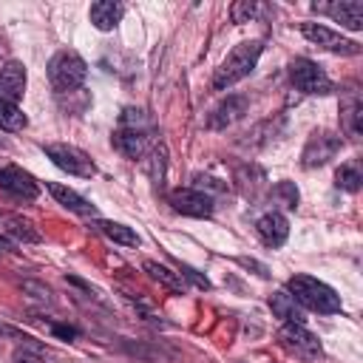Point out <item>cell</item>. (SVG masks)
Returning a JSON list of instances; mask_svg holds the SVG:
<instances>
[{
  "label": "cell",
  "instance_id": "cell-1",
  "mask_svg": "<svg viewBox=\"0 0 363 363\" xmlns=\"http://www.w3.org/2000/svg\"><path fill=\"white\" fill-rule=\"evenodd\" d=\"M261 51H264V43H261V40L238 43V45L224 57V62L216 68L213 88H216V91H227V88H233L235 82H241L244 77H250L252 68L258 65Z\"/></svg>",
  "mask_w": 363,
  "mask_h": 363
},
{
  "label": "cell",
  "instance_id": "cell-2",
  "mask_svg": "<svg viewBox=\"0 0 363 363\" xmlns=\"http://www.w3.org/2000/svg\"><path fill=\"white\" fill-rule=\"evenodd\" d=\"M289 292H292V298L303 309H312L318 315H337L343 309L340 295L329 284H323V281H318L312 275H295V278H289Z\"/></svg>",
  "mask_w": 363,
  "mask_h": 363
},
{
  "label": "cell",
  "instance_id": "cell-3",
  "mask_svg": "<svg viewBox=\"0 0 363 363\" xmlns=\"http://www.w3.org/2000/svg\"><path fill=\"white\" fill-rule=\"evenodd\" d=\"M85 77H88V62L74 48H62L48 60V79L57 94H71L82 88Z\"/></svg>",
  "mask_w": 363,
  "mask_h": 363
},
{
  "label": "cell",
  "instance_id": "cell-4",
  "mask_svg": "<svg viewBox=\"0 0 363 363\" xmlns=\"http://www.w3.org/2000/svg\"><path fill=\"white\" fill-rule=\"evenodd\" d=\"M289 77H292V85L309 96H323V94H332L335 88L329 74L315 60H306V57H295L289 62Z\"/></svg>",
  "mask_w": 363,
  "mask_h": 363
},
{
  "label": "cell",
  "instance_id": "cell-5",
  "mask_svg": "<svg viewBox=\"0 0 363 363\" xmlns=\"http://www.w3.org/2000/svg\"><path fill=\"white\" fill-rule=\"evenodd\" d=\"M43 150H45V156H48L60 170H65L68 176H79V179H91V176H96V164H94V159H91L85 150L74 147V145L51 142V145H45Z\"/></svg>",
  "mask_w": 363,
  "mask_h": 363
},
{
  "label": "cell",
  "instance_id": "cell-6",
  "mask_svg": "<svg viewBox=\"0 0 363 363\" xmlns=\"http://www.w3.org/2000/svg\"><path fill=\"white\" fill-rule=\"evenodd\" d=\"M278 340H281V346H284L289 354H295L298 360H318V357L323 354L320 340H318L303 323H284L281 332H278Z\"/></svg>",
  "mask_w": 363,
  "mask_h": 363
},
{
  "label": "cell",
  "instance_id": "cell-7",
  "mask_svg": "<svg viewBox=\"0 0 363 363\" xmlns=\"http://www.w3.org/2000/svg\"><path fill=\"white\" fill-rule=\"evenodd\" d=\"M301 34H303L309 43L320 45L323 51H332V54H343V57L360 54V45H357L354 40H346L343 34L332 31V28H329V26H323V23H303V26H301Z\"/></svg>",
  "mask_w": 363,
  "mask_h": 363
},
{
  "label": "cell",
  "instance_id": "cell-8",
  "mask_svg": "<svg viewBox=\"0 0 363 363\" xmlns=\"http://www.w3.org/2000/svg\"><path fill=\"white\" fill-rule=\"evenodd\" d=\"M139 113H142V111H125V113H122V125H119V130L113 133V147H116L122 156H128V159H139V156L145 153V147H147L142 128H136V122L142 119Z\"/></svg>",
  "mask_w": 363,
  "mask_h": 363
},
{
  "label": "cell",
  "instance_id": "cell-9",
  "mask_svg": "<svg viewBox=\"0 0 363 363\" xmlns=\"http://www.w3.org/2000/svg\"><path fill=\"white\" fill-rule=\"evenodd\" d=\"M0 190L11 196L14 201H34L40 196V184L34 182L31 173H26L17 164H3L0 167Z\"/></svg>",
  "mask_w": 363,
  "mask_h": 363
},
{
  "label": "cell",
  "instance_id": "cell-10",
  "mask_svg": "<svg viewBox=\"0 0 363 363\" xmlns=\"http://www.w3.org/2000/svg\"><path fill=\"white\" fill-rule=\"evenodd\" d=\"M170 204L176 213L190 218H210L213 216V199L199 187H179L170 193Z\"/></svg>",
  "mask_w": 363,
  "mask_h": 363
},
{
  "label": "cell",
  "instance_id": "cell-11",
  "mask_svg": "<svg viewBox=\"0 0 363 363\" xmlns=\"http://www.w3.org/2000/svg\"><path fill=\"white\" fill-rule=\"evenodd\" d=\"M340 150V136L332 133V130H315L301 153L303 159V167H320L326 164L329 159H335V153Z\"/></svg>",
  "mask_w": 363,
  "mask_h": 363
},
{
  "label": "cell",
  "instance_id": "cell-12",
  "mask_svg": "<svg viewBox=\"0 0 363 363\" xmlns=\"http://www.w3.org/2000/svg\"><path fill=\"white\" fill-rule=\"evenodd\" d=\"M312 11L332 17L349 31L363 28V3L360 0H337V3H312Z\"/></svg>",
  "mask_w": 363,
  "mask_h": 363
},
{
  "label": "cell",
  "instance_id": "cell-13",
  "mask_svg": "<svg viewBox=\"0 0 363 363\" xmlns=\"http://www.w3.org/2000/svg\"><path fill=\"white\" fill-rule=\"evenodd\" d=\"M23 94H26V68H23V62L11 60L0 68V99L17 105V99H23Z\"/></svg>",
  "mask_w": 363,
  "mask_h": 363
},
{
  "label": "cell",
  "instance_id": "cell-14",
  "mask_svg": "<svg viewBox=\"0 0 363 363\" xmlns=\"http://www.w3.org/2000/svg\"><path fill=\"white\" fill-rule=\"evenodd\" d=\"M255 233L267 247H281L289 235V221H286V216L272 210V213H267L255 221Z\"/></svg>",
  "mask_w": 363,
  "mask_h": 363
},
{
  "label": "cell",
  "instance_id": "cell-15",
  "mask_svg": "<svg viewBox=\"0 0 363 363\" xmlns=\"http://www.w3.org/2000/svg\"><path fill=\"white\" fill-rule=\"evenodd\" d=\"M45 187H48V193L57 199V204L68 207L71 213H79V216H96V207H94L85 196H79L77 190H71V187H65V184H57V182H48Z\"/></svg>",
  "mask_w": 363,
  "mask_h": 363
},
{
  "label": "cell",
  "instance_id": "cell-16",
  "mask_svg": "<svg viewBox=\"0 0 363 363\" xmlns=\"http://www.w3.org/2000/svg\"><path fill=\"white\" fill-rule=\"evenodd\" d=\"M269 306H272V315L281 318L284 323H303V320H306L303 306H301L289 292H284V289L269 298Z\"/></svg>",
  "mask_w": 363,
  "mask_h": 363
},
{
  "label": "cell",
  "instance_id": "cell-17",
  "mask_svg": "<svg viewBox=\"0 0 363 363\" xmlns=\"http://www.w3.org/2000/svg\"><path fill=\"white\" fill-rule=\"evenodd\" d=\"M91 23H94V28H99V31H111L119 20H122V14H125V6L122 3H113V0H99V3H94L91 6Z\"/></svg>",
  "mask_w": 363,
  "mask_h": 363
},
{
  "label": "cell",
  "instance_id": "cell-18",
  "mask_svg": "<svg viewBox=\"0 0 363 363\" xmlns=\"http://www.w3.org/2000/svg\"><path fill=\"white\" fill-rule=\"evenodd\" d=\"M247 111V99L244 96H227L213 113H210V128H227V125H233L241 113Z\"/></svg>",
  "mask_w": 363,
  "mask_h": 363
},
{
  "label": "cell",
  "instance_id": "cell-19",
  "mask_svg": "<svg viewBox=\"0 0 363 363\" xmlns=\"http://www.w3.org/2000/svg\"><path fill=\"white\" fill-rule=\"evenodd\" d=\"M0 230H3L6 235H11V238L23 241V244H37V241H43V235L34 230V224L26 221V218H20V216H0Z\"/></svg>",
  "mask_w": 363,
  "mask_h": 363
},
{
  "label": "cell",
  "instance_id": "cell-20",
  "mask_svg": "<svg viewBox=\"0 0 363 363\" xmlns=\"http://www.w3.org/2000/svg\"><path fill=\"white\" fill-rule=\"evenodd\" d=\"M96 230L105 238H111L113 244H122V247H139V241H142L130 227H125L119 221H96Z\"/></svg>",
  "mask_w": 363,
  "mask_h": 363
},
{
  "label": "cell",
  "instance_id": "cell-21",
  "mask_svg": "<svg viewBox=\"0 0 363 363\" xmlns=\"http://www.w3.org/2000/svg\"><path fill=\"white\" fill-rule=\"evenodd\" d=\"M142 269H145L150 278H156L159 284H164L167 289H173V292H184V278H182L179 272L167 269L164 264H159V261H145Z\"/></svg>",
  "mask_w": 363,
  "mask_h": 363
},
{
  "label": "cell",
  "instance_id": "cell-22",
  "mask_svg": "<svg viewBox=\"0 0 363 363\" xmlns=\"http://www.w3.org/2000/svg\"><path fill=\"white\" fill-rule=\"evenodd\" d=\"M26 125H28L26 113H23L14 102L0 99V130H6V133H17V130H23Z\"/></svg>",
  "mask_w": 363,
  "mask_h": 363
},
{
  "label": "cell",
  "instance_id": "cell-23",
  "mask_svg": "<svg viewBox=\"0 0 363 363\" xmlns=\"http://www.w3.org/2000/svg\"><path fill=\"white\" fill-rule=\"evenodd\" d=\"M335 179H337V187H343V190H349V193H357V190H360V182H363L357 164H343Z\"/></svg>",
  "mask_w": 363,
  "mask_h": 363
},
{
  "label": "cell",
  "instance_id": "cell-24",
  "mask_svg": "<svg viewBox=\"0 0 363 363\" xmlns=\"http://www.w3.org/2000/svg\"><path fill=\"white\" fill-rule=\"evenodd\" d=\"M272 199H275L281 207L295 210V207H298V187H295L292 182H278V184L272 187Z\"/></svg>",
  "mask_w": 363,
  "mask_h": 363
},
{
  "label": "cell",
  "instance_id": "cell-25",
  "mask_svg": "<svg viewBox=\"0 0 363 363\" xmlns=\"http://www.w3.org/2000/svg\"><path fill=\"white\" fill-rule=\"evenodd\" d=\"M261 11H264V6H261V3L241 0V3H235V6H233V20H235V23H250V20H255Z\"/></svg>",
  "mask_w": 363,
  "mask_h": 363
},
{
  "label": "cell",
  "instance_id": "cell-26",
  "mask_svg": "<svg viewBox=\"0 0 363 363\" xmlns=\"http://www.w3.org/2000/svg\"><path fill=\"white\" fill-rule=\"evenodd\" d=\"M346 128H349L352 136L360 133V102H357V99L349 102V111H346Z\"/></svg>",
  "mask_w": 363,
  "mask_h": 363
},
{
  "label": "cell",
  "instance_id": "cell-27",
  "mask_svg": "<svg viewBox=\"0 0 363 363\" xmlns=\"http://www.w3.org/2000/svg\"><path fill=\"white\" fill-rule=\"evenodd\" d=\"M179 275H184V278H190V281H193V284H196L199 289H210V281H207L204 275H199L196 269H190V267H184V264H182V272H179Z\"/></svg>",
  "mask_w": 363,
  "mask_h": 363
},
{
  "label": "cell",
  "instance_id": "cell-28",
  "mask_svg": "<svg viewBox=\"0 0 363 363\" xmlns=\"http://www.w3.org/2000/svg\"><path fill=\"white\" fill-rule=\"evenodd\" d=\"M14 363H45V360L31 352H14Z\"/></svg>",
  "mask_w": 363,
  "mask_h": 363
},
{
  "label": "cell",
  "instance_id": "cell-29",
  "mask_svg": "<svg viewBox=\"0 0 363 363\" xmlns=\"http://www.w3.org/2000/svg\"><path fill=\"white\" fill-rule=\"evenodd\" d=\"M9 250H11V241L6 235H0V252H9Z\"/></svg>",
  "mask_w": 363,
  "mask_h": 363
}]
</instances>
